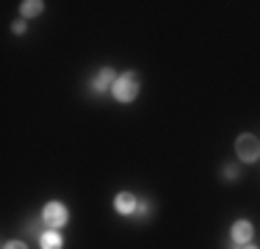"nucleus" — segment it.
<instances>
[{
    "label": "nucleus",
    "mask_w": 260,
    "mask_h": 249,
    "mask_svg": "<svg viewBox=\"0 0 260 249\" xmlns=\"http://www.w3.org/2000/svg\"><path fill=\"white\" fill-rule=\"evenodd\" d=\"M67 222H70V210H67L64 202H47L45 210H42V224H45L47 230H61L67 227Z\"/></svg>",
    "instance_id": "obj_1"
},
{
    "label": "nucleus",
    "mask_w": 260,
    "mask_h": 249,
    "mask_svg": "<svg viewBox=\"0 0 260 249\" xmlns=\"http://www.w3.org/2000/svg\"><path fill=\"white\" fill-rule=\"evenodd\" d=\"M111 95L116 97V103H133V100L139 97V80H136V75L133 72H125L122 78H116Z\"/></svg>",
    "instance_id": "obj_2"
},
{
    "label": "nucleus",
    "mask_w": 260,
    "mask_h": 249,
    "mask_svg": "<svg viewBox=\"0 0 260 249\" xmlns=\"http://www.w3.org/2000/svg\"><path fill=\"white\" fill-rule=\"evenodd\" d=\"M235 152H238V161L255 164V161L260 158V141L252 133H241L238 139H235Z\"/></svg>",
    "instance_id": "obj_3"
},
{
    "label": "nucleus",
    "mask_w": 260,
    "mask_h": 249,
    "mask_svg": "<svg viewBox=\"0 0 260 249\" xmlns=\"http://www.w3.org/2000/svg\"><path fill=\"white\" fill-rule=\"evenodd\" d=\"M252 235H255V227H252V222H246V219H238L233 224V230H230V238H233V244H249L252 241Z\"/></svg>",
    "instance_id": "obj_4"
},
{
    "label": "nucleus",
    "mask_w": 260,
    "mask_h": 249,
    "mask_svg": "<svg viewBox=\"0 0 260 249\" xmlns=\"http://www.w3.org/2000/svg\"><path fill=\"white\" fill-rule=\"evenodd\" d=\"M114 208H116V213H122V216H133L136 208H139V199L130 194V191H119L114 199Z\"/></svg>",
    "instance_id": "obj_5"
},
{
    "label": "nucleus",
    "mask_w": 260,
    "mask_h": 249,
    "mask_svg": "<svg viewBox=\"0 0 260 249\" xmlns=\"http://www.w3.org/2000/svg\"><path fill=\"white\" fill-rule=\"evenodd\" d=\"M39 244L42 249H64V235H61V230H45L39 235Z\"/></svg>",
    "instance_id": "obj_6"
},
{
    "label": "nucleus",
    "mask_w": 260,
    "mask_h": 249,
    "mask_svg": "<svg viewBox=\"0 0 260 249\" xmlns=\"http://www.w3.org/2000/svg\"><path fill=\"white\" fill-rule=\"evenodd\" d=\"M114 83H116V75H114V70H100V75H97L94 80H91V89L94 91H105V89H114Z\"/></svg>",
    "instance_id": "obj_7"
},
{
    "label": "nucleus",
    "mask_w": 260,
    "mask_h": 249,
    "mask_svg": "<svg viewBox=\"0 0 260 249\" xmlns=\"http://www.w3.org/2000/svg\"><path fill=\"white\" fill-rule=\"evenodd\" d=\"M42 9H45V3H42V0H25V3L20 6L22 17H39Z\"/></svg>",
    "instance_id": "obj_8"
},
{
    "label": "nucleus",
    "mask_w": 260,
    "mask_h": 249,
    "mask_svg": "<svg viewBox=\"0 0 260 249\" xmlns=\"http://www.w3.org/2000/svg\"><path fill=\"white\" fill-rule=\"evenodd\" d=\"M3 249H28V246H25V241H6Z\"/></svg>",
    "instance_id": "obj_9"
},
{
    "label": "nucleus",
    "mask_w": 260,
    "mask_h": 249,
    "mask_svg": "<svg viewBox=\"0 0 260 249\" xmlns=\"http://www.w3.org/2000/svg\"><path fill=\"white\" fill-rule=\"evenodd\" d=\"M11 30H14V34H17V36H20V34H25V30H28V25H25V22H22V20H17L14 25H11Z\"/></svg>",
    "instance_id": "obj_10"
},
{
    "label": "nucleus",
    "mask_w": 260,
    "mask_h": 249,
    "mask_svg": "<svg viewBox=\"0 0 260 249\" xmlns=\"http://www.w3.org/2000/svg\"><path fill=\"white\" fill-rule=\"evenodd\" d=\"M147 205H150V202H139V208H136V213H139V216H147Z\"/></svg>",
    "instance_id": "obj_11"
},
{
    "label": "nucleus",
    "mask_w": 260,
    "mask_h": 249,
    "mask_svg": "<svg viewBox=\"0 0 260 249\" xmlns=\"http://www.w3.org/2000/svg\"><path fill=\"white\" fill-rule=\"evenodd\" d=\"M235 174H238V169H235V166H227V169H224V177H235Z\"/></svg>",
    "instance_id": "obj_12"
},
{
    "label": "nucleus",
    "mask_w": 260,
    "mask_h": 249,
    "mask_svg": "<svg viewBox=\"0 0 260 249\" xmlns=\"http://www.w3.org/2000/svg\"><path fill=\"white\" fill-rule=\"evenodd\" d=\"M244 249H260V246H252V244H246V246H244Z\"/></svg>",
    "instance_id": "obj_13"
}]
</instances>
